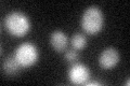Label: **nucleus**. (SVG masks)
Returning <instances> with one entry per match:
<instances>
[{"instance_id": "f257e3e1", "label": "nucleus", "mask_w": 130, "mask_h": 86, "mask_svg": "<svg viewBox=\"0 0 130 86\" xmlns=\"http://www.w3.org/2000/svg\"><path fill=\"white\" fill-rule=\"evenodd\" d=\"M81 27L89 35H95L102 30L104 25V16L100 8L89 7L81 16Z\"/></svg>"}, {"instance_id": "f03ea898", "label": "nucleus", "mask_w": 130, "mask_h": 86, "mask_svg": "<svg viewBox=\"0 0 130 86\" xmlns=\"http://www.w3.org/2000/svg\"><path fill=\"white\" fill-rule=\"evenodd\" d=\"M5 25L10 35L16 38L24 37L30 30V20L22 12L15 11L7 15Z\"/></svg>"}, {"instance_id": "7ed1b4c3", "label": "nucleus", "mask_w": 130, "mask_h": 86, "mask_svg": "<svg viewBox=\"0 0 130 86\" xmlns=\"http://www.w3.org/2000/svg\"><path fill=\"white\" fill-rule=\"evenodd\" d=\"M14 58L22 68L31 67L37 63L39 58V52L36 45L32 43L25 42L22 43L15 51Z\"/></svg>"}, {"instance_id": "20e7f679", "label": "nucleus", "mask_w": 130, "mask_h": 86, "mask_svg": "<svg viewBox=\"0 0 130 86\" xmlns=\"http://www.w3.org/2000/svg\"><path fill=\"white\" fill-rule=\"evenodd\" d=\"M68 77H70V81L75 85L86 84L90 77V70L83 64H75L68 71Z\"/></svg>"}, {"instance_id": "39448f33", "label": "nucleus", "mask_w": 130, "mask_h": 86, "mask_svg": "<svg viewBox=\"0 0 130 86\" xmlns=\"http://www.w3.org/2000/svg\"><path fill=\"white\" fill-rule=\"evenodd\" d=\"M119 53L116 48L106 47L105 50H103L99 57V64L102 69L109 70V69L117 66V64L119 63Z\"/></svg>"}, {"instance_id": "423d86ee", "label": "nucleus", "mask_w": 130, "mask_h": 86, "mask_svg": "<svg viewBox=\"0 0 130 86\" xmlns=\"http://www.w3.org/2000/svg\"><path fill=\"white\" fill-rule=\"evenodd\" d=\"M50 43L52 47L54 48V51L61 53L65 51V48L67 47V43H68L67 36L63 31L55 30L50 36Z\"/></svg>"}, {"instance_id": "0eeeda50", "label": "nucleus", "mask_w": 130, "mask_h": 86, "mask_svg": "<svg viewBox=\"0 0 130 86\" xmlns=\"http://www.w3.org/2000/svg\"><path fill=\"white\" fill-rule=\"evenodd\" d=\"M20 68H22L19 65V63L14 58V56H11L9 58H7L3 63V70L8 74H15L16 72L20 70Z\"/></svg>"}, {"instance_id": "6e6552de", "label": "nucleus", "mask_w": 130, "mask_h": 86, "mask_svg": "<svg viewBox=\"0 0 130 86\" xmlns=\"http://www.w3.org/2000/svg\"><path fill=\"white\" fill-rule=\"evenodd\" d=\"M72 45L76 50H84L87 45L86 37L81 34H75L72 38Z\"/></svg>"}, {"instance_id": "1a4fd4ad", "label": "nucleus", "mask_w": 130, "mask_h": 86, "mask_svg": "<svg viewBox=\"0 0 130 86\" xmlns=\"http://www.w3.org/2000/svg\"><path fill=\"white\" fill-rule=\"evenodd\" d=\"M65 59L67 61H74L77 59V57H78V54H77V52L75 51H67L65 53Z\"/></svg>"}, {"instance_id": "9d476101", "label": "nucleus", "mask_w": 130, "mask_h": 86, "mask_svg": "<svg viewBox=\"0 0 130 86\" xmlns=\"http://www.w3.org/2000/svg\"><path fill=\"white\" fill-rule=\"evenodd\" d=\"M86 85H88V86H93V85L100 86L101 83H100V82H88V83H86Z\"/></svg>"}, {"instance_id": "9b49d317", "label": "nucleus", "mask_w": 130, "mask_h": 86, "mask_svg": "<svg viewBox=\"0 0 130 86\" xmlns=\"http://www.w3.org/2000/svg\"><path fill=\"white\" fill-rule=\"evenodd\" d=\"M129 84H130V81H129V80H128V81H127V82H126V85H127V86H128V85H129Z\"/></svg>"}]
</instances>
